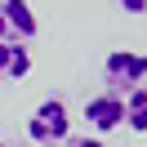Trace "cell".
Segmentation results:
<instances>
[{
	"label": "cell",
	"mask_w": 147,
	"mask_h": 147,
	"mask_svg": "<svg viewBox=\"0 0 147 147\" xmlns=\"http://www.w3.org/2000/svg\"><path fill=\"white\" fill-rule=\"evenodd\" d=\"M125 13H147V0H116Z\"/></svg>",
	"instance_id": "obj_8"
},
{
	"label": "cell",
	"mask_w": 147,
	"mask_h": 147,
	"mask_svg": "<svg viewBox=\"0 0 147 147\" xmlns=\"http://www.w3.org/2000/svg\"><path fill=\"white\" fill-rule=\"evenodd\" d=\"M31 71V49L13 45V40H0V85L5 80H22Z\"/></svg>",
	"instance_id": "obj_5"
},
{
	"label": "cell",
	"mask_w": 147,
	"mask_h": 147,
	"mask_svg": "<svg viewBox=\"0 0 147 147\" xmlns=\"http://www.w3.org/2000/svg\"><path fill=\"white\" fill-rule=\"evenodd\" d=\"M0 147H13V143H5V138H0Z\"/></svg>",
	"instance_id": "obj_9"
},
{
	"label": "cell",
	"mask_w": 147,
	"mask_h": 147,
	"mask_svg": "<svg viewBox=\"0 0 147 147\" xmlns=\"http://www.w3.org/2000/svg\"><path fill=\"white\" fill-rule=\"evenodd\" d=\"M63 147H102V138L98 134H80V138H67Z\"/></svg>",
	"instance_id": "obj_7"
},
{
	"label": "cell",
	"mask_w": 147,
	"mask_h": 147,
	"mask_svg": "<svg viewBox=\"0 0 147 147\" xmlns=\"http://www.w3.org/2000/svg\"><path fill=\"white\" fill-rule=\"evenodd\" d=\"M36 31H40V22L27 0H0V40L27 45V40H36Z\"/></svg>",
	"instance_id": "obj_3"
},
{
	"label": "cell",
	"mask_w": 147,
	"mask_h": 147,
	"mask_svg": "<svg viewBox=\"0 0 147 147\" xmlns=\"http://www.w3.org/2000/svg\"><path fill=\"white\" fill-rule=\"evenodd\" d=\"M125 125L134 134H147V85H138V89L125 94Z\"/></svg>",
	"instance_id": "obj_6"
},
{
	"label": "cell",
	"mask_w": 147,
	"mask_h": 147,
	"mask_svg": "<svg viewBox=\"0 0 147 147\" xmlns=\"http://www.w3.org/2000/svg\"><path fill=\"white\" fill-rule=\"evenodd\" d=\"M85 120H89V129H94L98 138L111 134V129H120V125H125V98H120V94H111V89L85 98Z\"/></svg>",
	"instance_id": "obj_4"
},
{
	"label": "cell",
	"mask_w": 147,
	"mask_h": 147,
	"mask_svg": "<svg viewBox=\"0 0 147 147\" xmlns=\"http://www.w3.org/2000/svg\"><path fill=\"white\" fill-rule=\"evenodd\" d=\"M27 138L40 147H63L71 138V111L63 98H40L36 111L27 116Z\"/></svg>",
	"instance_id": "obj_1"
},
{
	"label": "cell",
	"mask_w": 147,
	"mask_h": 147,
	"mask_svg": "<svg viewBox=\"0 0 147 147\" xmlns=\"http://www.w3.org/2000/svg\"><path fill=\"white\" fill-rule=\"evenodd\" d=\"M102 85L111 94H129L138 85H147V54H138V49H111L102 58Z\"/></svg>",
	"instance_id": "obj_2"
}]
</instances>
